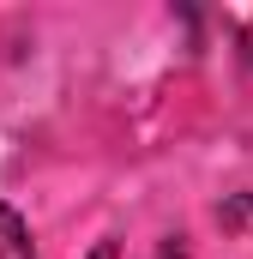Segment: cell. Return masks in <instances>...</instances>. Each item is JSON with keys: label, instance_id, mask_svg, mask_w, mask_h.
Masks as SVG:
<instances>
[{"label": "cell", "instance_id": "1", "mask_svg": "<svg viewBox=\"0 0 253 259\" xmlns=\"http://www.w3.org/2000/svg\"><path fill=\"white\" fill-rule=\"evenodd\" d=\"M0 259H36L30 229H24V217H18L12 205H0Z\"/></svg>", "mask_w": 253, "mask_h": 259}, {"label": "cell", "instance_id": "2", "mask_svg": "<svg viewBox=\"0 0 253 259\" xmlns=\"http://www.w3.org/2000/svg\"><path fill=\"white\" fill-rule=\"evenodd\" d=\"M91 259H121V247H115V241H103V247H97Z\"/></svg>", "mask_w": 253, "mask_h": 259}, {"label": "cell", "instance_id": "3", "mask_svg": "<svg viewBox=\"0 0 253 259\" xmlns=\"http://www.w3.org/2000/svg\"><path fill=\"white\" fill-rule=\"evenodd\" d=\"M235 24H241V30H247V55H253V18H235Z\"/></svg>", "mask_w": 253, "mask_h": 259}]
</instances>
